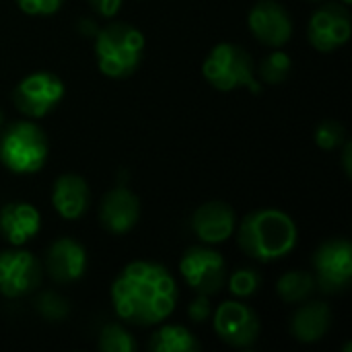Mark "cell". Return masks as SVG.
I'll list each match as a JSON object with an SVG mask.
<instances>
[{
  "mask_svg": "<svg viewBox=\"0 0 352 352\" xmlns=\"http://www.w3.org/2000/svg\"><path fill=\"white\" fill-rule=\"evenodd\" d=\"M202 74L217 91L223 93H231L239 87H245L252 93L262 91L250 52L237 43L214 45L202 64Z\"/></svg>",
  "mask_w": 352,
  "mask_h": 352,
  "instance_id": "obj_4",
  "label": "cell"
},
{
  "mask_svg": "<svg viewBox=\"0 0 352 352\" xmlns=\"http://www.w3.org/2000/svg\"><path fill=\"white\" fill-rule=\"evenodd\" d=\"M188 314H190V318H192L194 322H204V320H208V316H210L208 297H206V295H198V297L194 299V303H190Z\"/></svg>",
  "mask_w": 352,
  "mask_h": 352,
  "instance_id": "obj_27",
  "label": "cell"
},
{
  "mask_svg": "<svg viewBox=\"0 0 352 352\" xmlns=\"http://www.w3.org/2000/svg\"><path fill=\"white\" fill-rule=\"evenodd\" d=\"M89 202H91V192H89L87 182L80 175L64 173L54 182L52 206L62 219L66 221L80 219L87 212Z\"/></svg>",
  "mask_w": 352,
  "mask_h": 352,
  "instance_id": "obj_17",
  "label": "cell"
},
{
  "mask_svg": "<svg viewBox=\"0 0 352 352\" xmlns=\"http://www.w3.org/2000/svg\"><path fill=\"white\" fill-rule=\"evenodd\" d=\"M316 285L324 293L346 291L352 280V245L349 239H330L314 254Z\"/></svg>",
  "mask_w": 352,
  "mask_h": 352,
  "instance_id": "obj_8",
  "label": "cell"
},
{
  "mask_svg": "<svg viewBox=\"0 0 352 352\" xmlns=\"http://www.w3.org/2000/svg\"><path fill=\"white\" fill-rule=\"evenodd\" d=\"M318 289L314 274L303 270L287 272L276 283V293L285 303H303Z\"/></svg>",
  "mask_w": 352,
  "mask_h": 352,
  "instance_id": "obj_20",
  "label": "cell"
},
{
  "mask_svg": "<svg viewBox=\"0 0 352 352\" xmlns=\"http://www.w3.org/2000/svg\"><path fill=\"white\" fill-rule=\"evenodd\" d=\"M62 97L64 82L56 74L45 70L25 76L12 91V101L16 109L31 120L47 116L62 101Z\"/></svg>",
  "mask_w": 352,
  "mask_h": 352,
  "instance_id": "obj_6",
  "label": "cell"
},
{
  "mask_svg": "<svg viewBox=\"0 0 352 352\" xmlns=\"http://www.w3.org/2000/svg\"><path fill=\"white\" fill-rule=\"evenodd\" d=\"M179 272L198 295L206 297L219 293L227 278L225 258L217 250H210L206 245L186 250L179 260Z\"/></svg>",
  "mask_w": 352,
  "mask_h": 352,
  "instance_id": "obj_7",
  "label": "cell"
},
{
  "mask_svg": "<svg viewBox=\"0 0 352 352\" xmlns=\"http://www.w3.org/2000/svg\"><path fill=\"white\" fill-rule=\"evenodd\" d=\"M248 27L254 37L268 47H283L293 35V19L276 0H260L248 14Z\"/></svg>",
  "mask_w": 352,
  "mask_h": 352,
  "instance_id": "obj_12",
  "label": "cell"
},
{
  "mask_svg": "<svg viewBox=\"0 0 352 352\" xmlns=\"http://www.w3.org/2000/svg\"><path fill=\"white\" fill-rule=\"evenodd\" d=\"M85 268H87V252L78 241L70 237H62L47 248L45 270L52 276V280L62 285L74 283L85 274Z\"/></svg>",
  "mask_w": 352,
  "mask_h": 352,
  "instance_id": "obj_15",
  "label": "cell"
},
{
  "mask_svg": "<svg viewBox=\"0 0 352 352\" xmlns=\"http://www.w3.org/2000/svg\"><path fill=\"white\" fill-rule=\"evenodd\" d=\"M291 66H293V62H291L289 54H285L276 47V52H272L270 56H266L262 60L260 70H258V78H260V82L280 85L289 78Z\"/></svg>",
  "mask_w": 352,
  "mask_h": 352,
  "instance_id": "obj_21",
  "label": "cell"
},
{
  "mask_svg": "<svg viewBox=\"0 0 352 352\" xmlns=\"http://www.w3.org/2000/svg\"><path fill=\"white\" fill-rule=\"evenodd\" d=\"M212 328L223 342L235 349H248L260 336L258 314L241 301L221 303L212 316Z\"/></svg>",
  "mask_w": 352,
  "mask_h": 352,
  "instance_id": "obj_10",
  "label": "cell"
},
{
  "mask_svg": "<svg viewBox=\"0 0 352 352\" xmlns=\"http://www.w3.org/2000/svg\"><path fill=\"white\" fill-rule=\"evenodd\" d=\"M99 351L103 352H134L136 342L126 328L120 324H109L99 334Z\"/></svg>",
  "mask_w": 352,
  "mask_h": 352,
  "instance_id": "obj_22",
  "label": "cell"
},
{
  "mask_svg": "<svg viewBox=\"0 0 352 352\" xmlns=\"http://www.w3.org/2000/svg\"><path fill=\"white\" fill-rule=\"evenodd\" d=\"M45 132L33 122H14L0 134V163L19 175L37 173L47 161Z\"/></svg>",
  "mask_w": 352,
  "mask_h": 352,
  "instance_id": "obj_5",
  "label": "cell"
},
{
  "mask_svg": "<svg viewBox=\"0 0 352 352\" xmlns=\"http://www.w3.org/2000/svg\"><path fill=\"white\" fill-rule=\"evenodd\" d=\"M64 0H16L19 8L31 16H47L60 10Z\"/></svg>",
  "mask_w": 352,
  "mask_h": 352,
  "instance_id": "obj_26",
  "label": "cell"
},
{
  "mask_svg": "<svg viewBox=\"0 0 352 352\" xmlns=\"http://www.w3.org/2000/svg\"><path fill=\"white\" fill-rule=\"evenodd\" d=\"M237 229L235 210L227 202H206L192 214V231L204 245L225 243Z\"/></svg>",
  "mask_w": 352,
  "mask_h": 352,
  "instance_id": "obj_13",
  "label": "cell"
},
{
  "mask_svg": "<svg viewBox=\"0 0 352 352\" xmlns=\"http://www.w3.org/2000/svg\"><path fill=\"white\" fill-rule=\"evenodd\" d=\"M307 2H320V0H307Z\"/></svg>",
  "mask_w": 352,
  "mask_h": 352,
  "instance_id": "obj_32",
  "label": "cell"
},
{
  "mask_svg": "<svg viewBox=\"0 0 352 352\" xmlns=\"http://www.w3.org/2000/svg\"><path fill=\"white\" fill-rule=\"evenodd\" d=\"M148 349L153 352H198L202 346L188 328L167 324L151 336Z\"/></svg>",
  "mask_w": 352,
  "mask_h": 352,
  "instance_id": "obj_19",
  "label": "cell"
},
{
  "mask_svg": "<svg viewBox=\"0 0 352 352\" xmlns=\"http://www.w3.org/2000/svg\"><path fill=\"white\" fill-rule=\"evenodd\" d=\"M344 142H346V140H344ZM351 155H352V144L351 142H346V144H344V153H342V159H344V171H346V175H351V171H352Z\"/></svg>",
  "mask_w": 352,
  "mask_h": 352,
  "instance_id": "obj_29",
  "label": "cell"
},
{
  "mask_svg": "<svg viewBox=\"0 0 352 352\" xmlns=\"http://www.w3.org/2000/svg\"><path fill=\"white\" fill-rule=\"evenodd\" d=\"M352 33V21L349 6L326 4L318 8L307 25L309 43L320 52H334L342 47Z\"/></svg>",
  "mask_w": 352,
  "mask_h": 352,
  "instance_id": "obj_11",
  "label": "cell"
},
{
  "mask_svg": "<svg viewBox=\"0 0 352 352\" xmlns=\"http://www.w3.org/2000/svg\"><path fill=\"white\" fill-rule=\"evenodd\" d=\"M111 303L118 318L124 322L155 326L173 314L177 285L165 266L155 262H132L113 280Z\"/></svg>",
  "mask_w": 352,
  "mask_h": 352,
  "instance_id": "obj_1",
  "label": "cell"
},
{
  "mask_svg": "<svg viewBox=\"0 0 352 352\" xmlns=\"http://www.w3.org/2000/svg\"><path fill=\"white\" fill-rule=\"evenodd\" d=\"M35 309L39 311V316L47 322H62L68 318L70 314V305L68 301L58 295V293H52V291H45L39 295L37 303H35Z\"/></svg>",
  "mask_w": 352,
  "mask_h": 352,
  "instance_id": "obj_23",
  "label": "cell"
},
{
  "mask_svg": "<svg viewBox=\"0 0 352 352\" xmlns=\"http://www.w3.org/2000/svg\"><path fill=\"white\" fill-rule=\"evenodd\" d=\"M346 134L340 122L336 120H324L318 128H316V144L324 151H334L344 142Z\"/></svg>",
  "mask_w": 352,
  "mask_h": 352,
  "instance_id": "obj_24",
  "label": "cell"
},
{
  "mask_svg": "<svg viewBox=\"0 0 352 352\" xmlns=\"http://www.w3.org/2000/svg\"><path fill=\"white\" fill-rule=\"evenodd\" d=\"M89 2H91L93 10L97 14L105 16V19L116 16L120 12V8H122V0H89Z\"/></svg>",
  "mask_w": 352,
  "mask_h": 352,
  "instance_id": "obj_28",
  "label": "cell"
},
{
  "mask_svg": "<svg viewBox=\"0 0 352 352\" xmlns=\"http://www.w3.org/2000/svg\"><path fill=\"white\" fill-rule=\"evenodd\" d=\"M237 243L245 256L258 262H274L295 250L297 225L283 210L262 208L239 223Z\"/></svg>",
  "mask_w": 352,
  "mask_h": 352,
  "instance_id": "obj_2",
  "label": "cell"
},
{
  "mask_svg": "<svg viewBox=\"0 0 352 352\" xmlns=\"http://www.w3.org/2000/svg\"><path fill=\"white\" fill-rule=\"evenodd\" d=\"M41 229V214L29 202H10L0 208V235L14 248L31 241Z\"/></svg>",
  "mask_w": 352,
  "mask_h": 352,
  "instance_id": "obj_16",
  "label": "cell"
},
{
  "mask_svg": "<svg viewBox=\"0 0 352 352\" xmlns=\"http://www.w3.org/2000/svg\"><path fill=\"white\" fill-rule=\"evenodd\" d=\"M140 219V200L134 192L124 186L109 190L99 206V221L105 231L124 235L136 227Z\"/></svg>",
  "mask_w": 352,
  "mask_h": 352,
  "instance_id": "obj_14",
  "label": "cell"
},
{
  "mask_svg": "<svg viewBox=\"0 0 352 352\" xmlns=\"http://www.w3.org/2000/svg\"><path fill=\"white\" fill-rule=\"evenodd\" d=\"M144 52V35L130 23L118 21L99 29L95 37V58L99 70L109 78L130 76Z\"/></svg>",
  "mask_w": 352,
  "mask_h": 352,
  "instance_id": "obj_3",
  "label": "cell"
},
{
  "mask_svg": "<svg viewBox=\"0 0 352 352\" xmlns=\"http://www.w3.org/2000/svg\"><path fill=\"white\" fill-rule=\"evenodd\" d=\"M41 283V264L27 250L0 252V295L19 299L33 293Z\"/></svg>",
  "mask_w": 352,
  "mask_h": 352,
  "instance_id": "obj_9",
  "label": "cell"
},
{
  "mask_svg": "<svg viewBox=\"0 0 352 352\" xmlns=\"http://www.w3.org/2000/svg\"><path fill=\"white\" fill-rule=\"evenodd\" d=\"M332 324V309L328 303L311 301L299 307L291 320V334L303 344H314L322 340Z\"/></svg>",
  "mask_w": 352,
  "mask_h": 352,
  "instance_id": "obj_18",
  "label": "cell"
},
{
  "mask_svg": "<svg viewBox=\"0 0 352 352\" xmlns=\"http://www.w3.org/2000/svg\"><path fill=\"white\" fill-rule=\"evenodd\" d=\"M340 2H342V4H344V6H351V2H352V0H340Z\"/></svg>",
  "mask_w": 352,
  "mask_h": 352,
  "instance_id": "obj_31",
  "label": "cell"
},
{
  "mask_svg": "<svg viewBox=\"0 0 352 352\" xmlns=\"http://www.w3.org/2000/svg\"><path fill=\"white\" fill-rule=\"evenodd\" d=\"M2 126H4V113H2V109H0V132H2Z\"/></svg>",
  "mask_w": 352,
  "mask_h": 352,
  "instance_id": "obj_30",
  "label": "cell"
},
{
  "mask_svg": "<svg viewBox=\"0 0 352 352\" xmlns=\"http://www.w3.org/2000/svg\"><path fill=\"white\" fill-rule=\"evenodd\" d=\"M258 287H260V274L252 268H241L233 272L229 278V291L239 299L252 297L258 291Z\"/></svg>",
  "mask_w": 352,
  "mask_h": 352,
  "instance_id": "obj_25",
  "label": "cell"
}]
</instances>
